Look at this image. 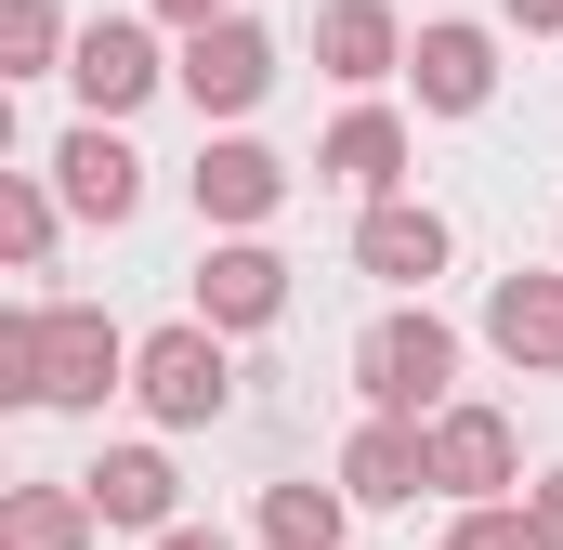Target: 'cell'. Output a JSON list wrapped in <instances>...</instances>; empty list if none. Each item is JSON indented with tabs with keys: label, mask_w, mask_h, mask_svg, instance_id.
I'll return each mask as SVG.
<instances>
[{
	"label": "cell",
	"mask_w": 563,
	"mask_h": 550,
	"mask_svg": "<svg viewBox=\"0 0 563 550\" xmlns=\"http://www.w3.org/2000/svg\"><path fill=\"white\" fill-rule=\"evenodd\" d=\"M445 381H459V328H445L432 301L380 315V328L354 341V394H367V419H445Z\"/></svg>",
	"instance_id": "6da1fadb"
},
{
	"label": "cell",
	"mask_w": 563,
	"mask_h": 550,
	"mask_svg": "<svg viewBox=\"0 0 563 550\" xmlns=\"http://www.w3.org/2000/svg\"><path fill=\"white\" fill-rule=\"evenodd\" d=\"M132 394H144V419H170V432L223 419V407H236L223 328H210V315H184V328H144V354H132Z\"/></svg>",
	"instance_id": "7a4b0ae2"
},
{
	"label": "cell",
	"mask_w": 563,
	"mask_h": 550,
	"mask_svg": "<svg viewBox=\"0 0 563 550\" xmlns=\"http://www.w3.org/2000/svg\"><path fill=\"white\" fill-rule=\"evenodd\" d=\"M144 341H119L92 301H40V407H106Z\"/></svg>",
	"instance_id": "3957f363"
},
{
	"label": "cell",
	"mask_w": 563,
	"mask_h": 550,
	"mask_svg": "<svg viewBox=\"0 0 563 550\" xmlns=\"http://www.w3.org/2000/svg\"><path fill=\"white\" fill-rule=\"evenodd\" d=\"M184 92H197V119H250L263 92H276V40L250 26V13H223V26H197L184 40V66H170Z\"/></svg>",
	"instance_id": "277c9868"
},
{
	"label": "cell",
	"mask_w": 563,
	"mask_h": 550,
	"mask_svg": "<svg viewBox=\"0 0 563 550\" xmlns=\"http://www.w3.org/2000/svg\"><path fill=\"white\" fill-rule=\"evenodd\" d=\"M66 79H79V106L119 132L144 92L170 79V66H157V26H132V13H92V26H79V53H66Z\"/></svg>",
	"instance_id": "5b68a950"
},
{
	"label": "cell",
	"mask_w": 563,
	"mask_h": 550,
	"mask_svg": "<svg viewBox=\"0 0 563 550\" xmlns=\"http://www.w3.org/2000/svg\"><path fill=\"white\" fill-rule=\"evenodd\" d=\"M432 432V485L459 498V512H485V498H511V472H525V446H511V419L498 407H445V419H420Z\"/></svg>",
	"instance_id": "8992f818"
},
{
	"label": "cell",
	"mask_w": 563,
	"mask_h": 550,
	"mask_svg": "<svg viewBox=\"0 0 563 550\" xmlns=\"http://www.w3.org/2000/svg\"><path fill=\"white\" fill-rule=\"evenodd\" d=\"M197 210H210L223 237H250V223H276V210H288V157H276V144H250V132L197 144Z\"/></svg>",
	"instance_id": "52a82bcc"
},
{
	"label": "cell",
	"mask_w": 563,
	"mask_h": 550,
	"mask_svg": "<svg viewBox=\"0 0 563 550\" xmlns=\"http://www.w3.org/2000/svg\"><path fill=\"white\" fill-rule=\"evenodd\" d=\"M53 197H66L79 223H132V210H144V157L106 132V119H79V132L53 144Z\"/></svg>",
	"instance_id": "ba28073f"
},
{
	"label": "cell",
	"mask_w": 563,
	"mask_h": 550,
	"mask_svg": "<svg viewBox=\"0 0 563 550\" xmlns=\"http://www.w3.org/2000/svg\"><path fill=\"white\" fill-rule=\"evenodd\" d=\"M407 53H420V40L394 26V0H328V13H314V66H328L341 92H380Z\"/></svg>",
	"instance_id": "9c48e42d"
},
{
	"label": "cell",
	"mask_w": 563,
	"mask_h": 550,
	"mask_svg": "<svg viewBox=\"0 0 563 550\" xmlns=\"http://www.w3.org/2000/svg\"><path fill=\"white\" fill-rule=\"evenodd\" d=\"M197 315H210V328H276L288 315V263L263 237H223V250L197 263Z\"/></svg>",
	"instance_id": "30bf717a"
},
{
	"label": "cell",
	"mask_w": 563,
	"mask_h": 550,
	"mask_svg": "<svg viewBox=\"0 0 563 550\" xmlns=\"http://www.w3.org/2000/svg\"><path fill=\"white\" fill-rule=\"evenodd\" d=\"M314 170H328L341 197H367V210H380V197H407V119H394V106H354L341 132L314 144Z\"/></svg>",
	"instance_id": "8fae6325"
},
{
	"label": "cell",
	"mask_w": 563,
	"mask_h": 550,
	"mask_svg": "<svg viewBox=\"0 0 563 550\" xmlns=\"http://www.w3.org/2000/svg\"><path fill=\"white\" fill-rule=\"evenodd\" d=\"M485 341H498L525 381H551L563 367V275H498V288H485Z\"/></svg>",
	"instance_id": "7c38bea8"
},
{
	"label": "cell",
	"mask_w": 563,
	"mask_h": 550,
	"mask_svg": "<svg viewBox=\"0 0 563 550\" xmlns=\"http://www.w3.org/2000/svg\"><path fill=\"white\" fill-rule=\"evenodd\" d=\"M354 263L380 275V288H432V275H445V210H420V197H380V210L354 223Z\"/></svg>",
	"instance_id": "4fadbf2b"
},
{
	"label": "cell",
	"mask_w": 563,
	"mask_h": 550,
	"mask_svg": "<svg viewBox=\"0 0 563 550\" xmlns=\"http://www.w3.org/2000/svg\"><path fill=\"white\" fill-rule=\"evenodd\" d=\"M420 485H432V432L420 419H367V432L341 446V498L394 512V498H420Z\"/></svg>",
	"instance_id": "5bb4252c"
},
{
	"label": "cell",
	"mask_w": 563,
	"mask_h": 550,
	"mask_svg": "<svg viewBox=\"0 0 563 550\" xmlns=\"http://www.w3.org/2000/svg\"><path fill=\"white\" fill-rule=\"evenodd\" d=\"M407 79H420V106H432V119H472V106L498 92V40H485V26H420Z\"/></svg>",
	"instance_id": "9a60e30c"
},
{
	"label": "cell",
	"mask_w": 563,
	"mask_h": 550,
	"mask_svg": "<svg viewBox=\"0 0 563 550\" xmlns=\"http://www.w3.org/2000/svg\"><path fill=\"white\" fill-rule=\"evenodd\" d=\"M79 485H92V512H106V525H157V538H170V498H184V472H170L157 446H106Z\"/></svg>",
	"instance_id": "2e32d148"
},
{
	"label": "cell",
	"mask_w": 563,
	"mask_h": 550,
	"mask_svg": "<svg viewBox=\"0 0 563 550\" xmlns=\"http://www.w3.org/2000/svg\"><path fill=\"white\" fill-rule=\"evenodd\" d=\"M92 485H13V512H0V550H92Z\"/></svg>",
	"instance_id": "e0dca14e"
},
{
	"label": "cell",
	"mask_w": 563,
	"mask_h": 550,
	"mask_svg": "<svg viewBox=\"0 0 563 550\" xmlns=\"http://www.w3.org/2000/svg\"><path fill=\"white\" fill-rule=\"evenodd\" d=\"M341 485H263V538L276 550H341Z\"/></svg>",
	"instance_id": "ac0fdd59"
},
{
	"label": "cell",
	"mask_w": 563,
	"mask_h": 550,
	"mask_svg": "<svg viewBox=\"0 0 563 550\" xmlns=\"http://www.w3.org/2000/svg\"><path fill=\"white\" fill-rule=\"evenodd\" d=\"M53 53H79L66 13H53V0H0V79H40Z\"/></svg>",
	"instance_id": "d6986e66"
},
{
	"label": "cell",
	"mask_w": 563,
	"mask_h": 550,
	"mask_svg": "<svg viewBox=\"0 0 563 550\" xmlns=\"http://www.w3.org/2000/svg\"><path fill=\"white\" fill-rule=\"evenodd\" d=\"M53 210H66V197H53V184H26V170H13V184H0V250H13V263H26V275L53 263Z\"/></svg>",
	"instance_id": "ffe728a7"
},
{
	"label": "cell",
	"mask_w": 563,
	"mask_h": 550,
	"mask_svg": "<svg viewBox=\"0 0 563 550\" xmlns=\"http://www.w3.org/2000/svg\"><path fill=\"white\" fill-rule=\"evenodd\" d=\"M445 550H551V538H538V512H525V498H485V512H459V525H445Z\"/></svg>",
	"instance_id": "44dd1931"
},
{
	"label": "cell",
	"mask_w": 563,
	"mask_h": 550,
	"mask_svg": "<svg viewBox=\"0 0 563 550\" xmlns=\"http://www.w3.org/2000/svg\"><path fill=\"white\" fill-rule=\"evenodd\" d=\"M0 394H13V407H40V301H26V315H0Z\"/></svg>",
	"instance_id": "7402d4cb"
},
{
	"label": "cell",
	"mask_w": 563,
	"mask_h": 550,
	"mask_svg": "<svg viewBox=\"0 0 563 550\" xmlns=\"http://www.w3.org/2000/svg\"><path fill=\"white\" fill-rule=\"evenodd\" d=\"M525 512H538V538L563 550V472H538V485H525Z\"/></svg>",
	"instance_id": "603a6c76"
},
{
	"label": "cell",
	"mask_w": 563,
	"mask_h": 550,
	"mask_svg": "<svg viewBox=\"0 0 563 550\" xmlns=\"http://www.w3.org/2000/svg\"><path fill=\"white\" fill-rule=\"evenodd\" d=\"M157 13H170V26H184V40H197V26H223V13H236V0H157Z\"/></svg>",
	"instance_id": "cb8c5ba5"
},
{
	"label": "cell",
	"mask_w": 563,
	"mask_h": 550,
	"mask_svg": "<svg viewBox=\"0 0 563 550\" xmlns=\"http://www.w3.org/2000/svg\"><path fill=\"white\" fill-rule=\"evenodd\" d=\"M511 26L525 40H563V0H511Z\"/></svg>",
	"instance_id": "d4e9b609"
},
{
	"label": "cell",
	"mask_w": 563,
	"mask_h": 550,
	"mask_svg": "<svg viewBox=\"0 0 563 550\" xmlns=\"http://www.w3.org/2000/svg\"><path fill=\"white\" fill-rule=\"evenodd\" d=\"M157 550H236V538H223V525H170Z\"/></svg>",
	"instance_id": "484cf974"
}]
</instances>
